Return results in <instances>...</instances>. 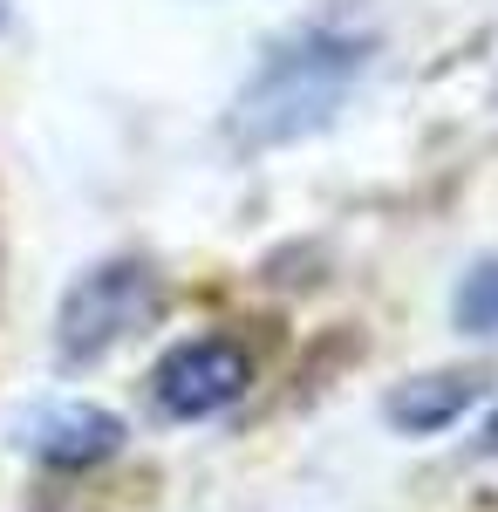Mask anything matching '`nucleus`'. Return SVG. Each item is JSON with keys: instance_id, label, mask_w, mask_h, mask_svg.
<instances>
[{"instance_id": "nucleus-1", "label": "nucleus", "mask_w": 498, "mask_h": 512, "mask_svg": "<svg viewBox=\"0 0 498 512\" xmlns=\"http://www.w3.org/2000/svg\"><path fill=\"white\" fill-rule=\"evenodd\" d=\"M376 62V35L355 21H307L260 55V69L226 110V137L239 151H280L342 117L355 82Z\"/></svg>"}, {"instance_id": "nucleus-2", "label": "nucleus", "mask_w": 498, "mask_h": 512, "mask_svg": "<svg viewBox=\"0 0 498 512\" xmlns=\"http://www.w3.org/2000/svg\"><path fill=\"white\" fill-rule=\"evenodd\" d=\"M157 308V274L144 260H110V267H89V274L62 294L55 308V362L82 369L96 355H110L116 342H130Z\"/></svg>"}, {"instance_id": "nucleus-3", "label": "nucleus", "mask_w": 498, "mask_h": 512, "mask_svg": "<svg viewBox=\"0 0 498 512\" xmlns=\"http://www.w3.org/2000/svg\"><path fill=\"white\" fill-rule=\"evenodd\" d=\"M253 383V362L239 342H219V335H205V342H185V349H171L157 362L151 376V396L164 417H178V424H198V417H219L226 403H239Z\"/></svg>"}, {"instance_id": "nucleus-4", "label": "nucleus", "mask_w": 498, "mask_h": 512, "mask_svg": "<svg viewBox=\"0 0 498 512\" xmlns=\"http://www.w3.org/2000/svg\"><path fill=\"white\" fill-rule=\"evenodd\" d=\"M21 444L35 451L41 465H62V472H82V465H103L123 451V424L96 403H48L21 424Z\"/></svg>"}, {"instance_id": "nucleus-5", "label": "nucleus", "mask_w": 498, "mask_h": 512, "mask_svg": "<svg viewBox=\"0 0 498 512\" xmlns=\"http://www.w3.org/2000/svg\"><path fill=\"white\" fill-rule=\"evenodd\" d=\"M478 390H485V376L478 369H444V376H410L403 390L389 396V424L410 437H430L444 431V424H458L464 410L478 403Z\"/></svg>"}, {"instance_id": "nucleus-6", "label": "nucleus", "mask_w": 498, "mask_h": 512, "mask_svg": "<svg viewBox=\"0 0 498 512\" xmlns=\"http://www.w3.org/2000/svg\"><path fill=\"white\" fill-rule=\"evenodd\" d=\"M458 328L464 335H498V260L471 267L458 287Z\"/></svg>"}, {"instance_id": "nucleus-7", "label": "nucleus", "mask_w": 498, "mask_h": 512, "mask_svg": "<svg viewBox=\"0 0 498 512\" xmlns=\"http://www.w3.org/2000/svg\"><path fill=\"white\" fill-rule=\"evenodd\" d=\"M471 451H478V458H498V410L485 417V431H478V444H471Z\"/></svg>"}, {"instance_id": "nucleus-8", "label": "nucleus", "mask_w": 498, "mask_h": 512, "mask_svg": "<svg viewBox=\"0 0 498 512\" xmlns=\"http://www.w3.org/2000/svg\"><path fill=\"white\" fill-rule=\"evenodd\" d=\"M0 21H7V0H0Z\"/></svg>"}]
</instances>
